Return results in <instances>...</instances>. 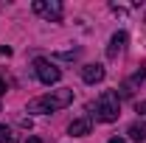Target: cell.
Wrapping results in <instances>:
<instances>
[{
	"label": "cell",
	"mask_w": 146,
	"mask_h": 143,
	"mask_svg": "<svg viewBox=\"0 0 146 143\" xmlns=\"http://www.w3.org/2000/svg\"><path fill=\"white\" fill-rule=\"evenodd\" d=\"M73 104V90L62 87V90H51L39 98H31L28 101V112H36V115H48V112H56V109H65Z\"/></svg>",
	"instance_id": "obj_1"
},
{
	"label": "cell",
	"mask_w": 146,
	"mask_h": 143,
	"mask_svg": "<svg viewBox=\"0 0 146 143\" xmlns=\"http://www.w3.org/2000/svg\"><path fill=\"white\" fill-rule=\"evenodd\" d=\"M96 121H101V124H112V121H118V115H121V101H118V95L112 93V90H104L101 95H98V101H96Z\"/></svg>",
	"instance_id": "obj_2"
},
{
	"label": "cell",
	"mask_w": 146,
	"mask_h": 143,
	"mask_svg": "<svg viewBox=\"0 0 146 143\" xmlns=\"http://www.w3.org/2000/svg\"><path fill=\"white\" fill-rule=\"evenodd\" d=\"M31 9H34V14H39L48 23H59L62 20V3L59 0H34Z\"/></svg>",
	"instance_id": "obj_3"
},
{
	"label": "cell",
	"mask_w": 146,
	"mask_h": 143,
	"mask_svg": "<svg viewBox=\"0 0 146 143\" xmlns=\"http://www.w3.org/2000/svg\"><path fill=\"white\" fill-rule=\"evenodd\" d=\"M34 70H36V79H39L42 84H56V81L62 79V70L56 68L54 62H48V59H36Z\"/></svg>",
	"instance_id": "obj_4"
},
{
	"label": "cell",
	"mask_w": 146,
	"mask_h": 143,
	"mask_svg": "<svg viewBox=\"0 0 146 143\" xmlns=\"http://www.w3.org/2000/svg\"><path fill=\"white\" fill-rule=\"evenodd\" d=\"M90 129H93V121L84 115V118H76L70 126H68V132H70L73 138H84V135H90Z\"/></svg>",
	"instance_id": "obj_5"
},
{
	"label": "cell",
	"mask_w": 146,
	"mask_h": 143,
	"mask_svg": "<svg viewBox=\"0 0 146 143\" xmlns=\"http://www.w3.org/2000/svg\"><path fill=\"white\" fill-rule=\"evenodd\" d=\"M82 79H84L87 84L101 81V79H104V65H84V68H82Z\"/></svg>",
	"instance_id": "obj_6"
},
{
	"label": "cell",
	"mask_w": 146,
	"mask_h": 143,
	"mask_svg": "<svg viewBox=\"0 0 146 143\" xmlns=\"http://www.w3.org/2000/svg\"><path fill=\"white\" fill-rule=\"evenodd\" d=\"M124 45H127V34H124V31L112 34V39H110V48H107V56H110V59H115V56L124 51Z\"/></svg>",
	"instance_id": "obj_7"
},
{
	"label": "cell",
	"mask_w": 146,
	"mask_h": 143,
	"mask_svg": "<svg viewBox=\"0 0 146 143\" xmlns=\"http://www.w3.org/2000/svg\"><path fill=\"white\" fill-rule=\"evenodd\" d=\"M127 135H129V138H132V140L143 143V140H146V121H135V124H129Z\"/></svg>",
	"instance_id": "obj_8"
},
{
	"label": "cell",
	"mask_w": 146,
	"mask_h": 143,
	"mask_svg": "<svg viewBox=\"0 0 146 143\" xmlns=\"http://www.w3.org/2000/svg\"><path fill=\"white\" fill-rule=\"evenodd\" d=\"M0 143H17L14 140V132L9 126H0Z\"/></svg>",
	"instance_id": "obj_9"
},
{
	"label": "cell",
	"mask_w": 146,
	"mask_h": 143,
	"mask_svg": "<svg viewBox=\"0 0 146 143\" xmlns=\"http://www.w3.org/2000/svg\"><path fill=\"white\" fill-rule=\"evenodd\" d=\"M143 79H146V62L141 65V70L132 76V81H129V84H138V81H143ZM129 84H127V87H129Z\"/></svg>",
	"instance_id": "obj_10"
},
{
	"label": "cell",
	"mask_w": 146,
	"mask_h": 143,
	"mask_svg": "<svg viewBox=\"0 0 146 143\" xmlns=\"http://www.w3.org/2000/svg\"><path fill=\"white\" fill-rule=\"evenodd\" d=\"M107 143H127V140H124V138H110Z\"/></svg>",
	"instance_id": "obj_11"
},
{
	"label": "cell",
	"mask_w": 146,
	"mask_h": 143,
	"mask_svg": "<svg viewBox=\"0 0 146 143\" xmlns=\"http://www.w3.org/2000/svg\"><path fill=\"white\" fill-rule=\"evenodd\" d=\"M25 143H42V140H39V138H28Z\"/></svg>",
	"instance_id": "obj_12"
},
{
	"label": "cell",
	"mask_w": 146,
	"mask_h": 143,
	"mask_svg": "<svg viewBox=\"0 0 146 143\" xmlns=\"http://www.w3.org/2000/svg\"><path fill=\"white\" fill-rule=\"evenodd\" d=\"M3 93H6V84H3V79H0V95H3Z\"/></svg>",
	"instance_id": "obj_13"
}]
</instances>
